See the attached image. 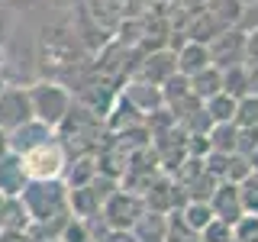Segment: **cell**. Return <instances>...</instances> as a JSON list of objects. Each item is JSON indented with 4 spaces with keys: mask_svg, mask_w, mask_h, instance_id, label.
Instances as JSON below:
<instances>
[{
    "mask_svg": "<svg viewBox=\"0 0 258 242\" xmlns=\"http://www.w3.org/2000/svg\"><path fill=\"white\" fill-rule=\"evenodd\" d=\"M207 48H210V65L220 68V71H229V68H236V65H245V32H242L239 26L213 36L207 42Z\"/></svg>",
    "mask_w": 258,
    "mask_h": 242,
    "instance_id": "cell-1",
    "label": "cell"
},
{
    "mask_svg": "<svg viewBox=\"0 0 258 242\" xmlns=\"http://www.w3.org/2000/svg\"><path fill=\"white\" fill-rule=\"evenodd\" d=\"M210 210H213V216L216 220H223V223H236L242 213H245V207H242V194H239V184H232V181H220L216 184V191L210 194Z\"/></svg>",
    "mask_w": 258,
    "mask_h": 242,
    "instance_id": "cell-2",
    "label": "cell"
},
{
    "mask_svg": "<svg viewBox=\"0 0 258 242\" xmlns=\"http://www.w3.org/2000/svg\"><path fill=\"white\" fill-rule=\"evenodd\" d=\"M36 113H39V119L42 123H61L64 119V113H68V94L61 91V87H52V84H42L36 91Z\"/></svg>",
    "mask_w": 258,
    "mask_h": 242,
    "instance_id": "cell-3",
    "label": "cell"
},
{
    "mask_svg": "<svg viewBox=\"0 0 258 242\" xmlns=\"http://www.w3.org/2000/svg\"><path fill=\"white\" fill-rule=\"evenodd\" d=\"M174 62H177V75L194 78L197 71L210 68V48L204 42H194V39H187V42L174 52Z\"/></svg>",
    "mask_w": 258,
    "mask_h": 242,
    "instance_id": "cell-4",
    "label": "cell"
},
{
    "mask_svg": "<svg viewBox=\"0 0 258 242\" xmlns=\"http://www.w3.org/2000/svg\"><path fill=\"white\" fill-rule=\"evenodd\" d=\"M142 213H145L142 200L133 197V194H113L110 204H107V220L113 226H133Z\"/></svg>",
    "mask_w": 258,
    "mask_h": 242,
    "instance_id": "cell-5",
    "label": "cell"
},
{
    "mask_svg": "<svg viewBox=\"0 0 258 242\" xmlns=\"http://www.w3.org/2000/svg\"><path fill=\"white\" fill-rule=\"evenodd\" d=\"M133 232H136V242H165V236H168V216L155 213V210H145L139 220L133 223Z\"/></svg>",
    "mask_w": 258,
    "mask_h": 242,
    "instance_id": "cell-6",
    "label": "cell"
},
{
    "mask_svg": "<svg viewBox=\"0 0 258 242\" xmlns=\"http://www.w3.org/2000/svg\"><path fill=\"white\" fill-rule=\"evenodd\" d=\"M26 165H29V171L39 174V177L58 174V168H61V152L55 149V145L48 149V142H42V145H36V149H29Z\"/></svg>",
    "mask_w": 258,
    "mask_h": 242,
    "instance_id": "cell-7",
    "label": "cell"
},
{
    "mask_svg": "<svg viewBox=\"0 0 258 242\" xmlns=\"http://www.w3.org/2000/svg\"><path fill=\"white\" fill-rule=\"evenodd\" d=\"M210 152H220V155H232L239 152V126L236 123H213L207 133Z\"/></svg>",
    "mask_w": 258,
    "mask_h": 242,
    "instance_id": "cell-8",
    "label": "cell"
},
{
    "mask_svg": "<svg viewBox=\"0 0 258 242\" xmlns=\"http://www.w3.org/2000/svg\"><path fill=\"white\" fill-rule=\"evenodd\" d=\"M187 81H190V91L200 103L210 100V97H216V94H223V71L213 68V65L204 68V71H197V75L187 78Z\"/></svg>",
    "mask_w": 258,
    "mask_h": 242,
    "instance_id": "cell-9",
    "label": "cell"
},
{
    "mask_svg": "<svg viewBox=\"0 0 258 242\" xmlns=\"http://www.w3.org/2000/svg\"><path fill=\"white\" fill-rule=\"evenodd\" d=\"M223 94H229L232 100H245L252 94V71L245 65H236V68L223 71Z\"/></svg>",
    "mask_w": 258,
    "mask_h": 242,
    "instance_id": "cell-10",
    "label": "cell"
},
{
    "mask_svg": "<svg viewBox=\"0 0 258 242\" xmlns=\"http://www.w3.org/2000/svg\"><path fill=\"white\" fill-rule=\"evenodd\" d=\"M204 110L210 116V123H236V110H239V100H232L229 94H216L204 100Z\"/></svg>",
    "mask_w": 258,
    "mask_h": 242,
    "instance_id": "cell-11",
    "label": "cell"
},
{
    "mask_svg": "<svg viewBox=\"0 0 258 242\" xmlns=\"http://www.w3.org/2000/svg\"><path fill=\"white\" fill-rule=\"evenodd\" d=\"M177 216H181L184 223L190 226V229H197V232H204L210 220H213V210H210L207 200H187L181 210H177Z\"/></svg>",
    "mask_w": 258,
    "mask_h": 242,
    "instance_id": "cell-12",
    "label": "cell"
},
{
    "mask_svg": "<svg viewBox=\"0 0 258 242\" xmlns=\"http://www.w3.org/2000/svg\"><path fill=\"white\" fill-rule=\"evenodd\" d=\"M232 242H258V213H242L232 223Z\"/></svg>",
    "mask_w": 258,
    "mask_h": 242,
    "instance_id": "cell-13",
    "label": "cell"
},
{
    "mask_svg": "<svg viewBox=\"0 0 258 242\" xmlns=\"http://www.w3.org/2000/svg\"><path fill=\"white\" fill-rule=\"evenodd\" d=\"M165 242H200V232L190 229V226L174 213L171 220H168V236H165Z\"/></svg>",
    "mask_w": 258,
    "mask_h": 242,
    "instance_id": "cell-14",
    "label": "cell"
},
{
    "mask_svg": "<svg viewBox=\"0 0 258 242\" xmlns=\"http://www.w3.org/2000/svg\"><path fill=\"white\" fill-rule=\"evenodd\" d=\"M239 194H242L245 213H258V171H252L245 181H239Z\"/></svg>",
    "mask_w": 258,
    "mask_h": 242,
    "instance_id": "cell-15",
    "label": "cell"
},
{
    "mask_svg": "<svg viewBox=\"0 0 258 242\" xmlns=\"http://www.w3.org/2000/svg\"><path fill=\"white\" fill-rule=\"evenodd\" d=\"M200 242H232V226L213 216V220H210V226L200 232Z\"/></svg>",
    "mask_w": 258,
    "mask_h": 242,
    "instance_id": "cell-16",
    "label": "cell"
},
{
    "mask_svg": "<svg viewBox=\"0 0 258 242\" xmlns=\"http://www.w3.org/2000/svg\"><path fill=\"white\" fill-rule=\"evenodd\" d=\"M239 29H242V32H252V29H258V0H255V4H248V7H242Z\"/></svg>",
    "mask_w": 258,
    "mask_h": 242,
    "instance_id": "cell-17",
    "label": "cell"
},
{
    "mask_svg": "<svg viewBox=\"0 0 258 242\" xmlns=\"http://www.w3.org/2000/svg\"><path fill=\"white\" fill-rule=\"evenodd\" d=\"M245 68H258V29L245 32Z\"/></svg>",
    "mask_w": 258,
    "mask_h": 242,
    "instance_id": "cell-18",
    "label": "cell"
},
{
    "mask_svg": "<svg viewBox=\"0 0 258 242\" xmlns=\"http://www.w3.org/2000/svg\"><path fill=\"white\" fill-rule=\"evenodd\" d=\"M239 4H242V7H248V4H255V0H239Z\"/></svg>",
    "mask_w": 258,
    "mask_h": 242,
    "instance_id": "cell-19",
    "label": "cell"
}]
</instances>
